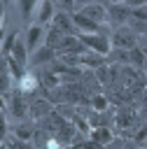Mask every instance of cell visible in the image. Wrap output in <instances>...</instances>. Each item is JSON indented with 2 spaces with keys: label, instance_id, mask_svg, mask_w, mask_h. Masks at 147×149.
Returning <instances> with one entry per match:
<instances>
[{
  "label": "cell",
  "instance_id": "cell-1",
  "mask_svg": "<svg viewBox=\"0 0 147 149\" xmlns=\"http://www.w3.org/2000/svg\"><path fill=\"white\" fill-rule=\"evenodd\" d=\"M7 112L14 119H26V114L30 112V98L19 86H14V91L7 95Z\"/></svg>",
  "mask_w": 147,
  "mask_h": 149
},
{
  "label": "cell",
  "instance_id": "cell-2",
  "mask_svg": "<svg viewBox=\"0 0 147 149\" xmlns=\"http://www.w3.org/2000/svg\"><path fill=\"white\" fill-rule=\"evenodd\" d=\"M138 33L128 26V23H124V26H117L114 30H112V35H110V42H112V49H133L135 44H138Z\"/></svg>",
  "mask_w": 147,
  "mask_h": 149
},
{
  "label": "cell",
  "instance_id": "cell-3",
  "mask_svg": "<svg viewBox=\"0 0 147 149\" xmlns=\"http://www.w3.org/2000/svg\"><path fill=\"white\" fill-rule=\"evenodd\" d=\"M82 44L89 49V51H98L103 56L110 54L112 49V42H110V33H77Z\"/></svg>",
  "mask_w": 147,
  "mask_h": 149
},
{
  "label": "cell",
  "instance_id": "cell-4",
  "mask_svg": "<svg viewBox=\"0 0 147 149\" xmlns=\"http://www.w3.org/2000/svg\"><path fill=\"white\" fill-rule=\"evenodd\" d=\"M128 19H131V7L126 2H114V0L107 2V23L112 28L128 23Z\"/></svg>",
  "mask_w": 147,
  "mask_h": 149
},
{
  "label": "cell",
  "instance_id": "cell-5",
  "mask_svg": "<svg viewBox=\"0 0 147 149\" xmlns=\"http://www.w3.org/2000/svg\"><path fill=\"white\" fill-rule=\"evenodd\" d=\"M72 23H75V28H77V33H105V23H98V21H93V19H89V16H84L79 9H75L72 12Z\"/></svg>",
  "mask_w": 147,
  "mask_h": 149
},
{
  "label": "cell",
  "instance_id": "cell-6",
  "mask_svg": "<svg viewBox=\"0 0 147 149\" xmlns=\"http://www.w3.org/2000/svg\"><path fill=\"white\" fill-rule=\"evenodd\" d=\"M56 56H58V51H56L54 47H49V44H42V47H37V49L30 54V61H28V65H33V68L49 65V63H51Z\"/></svg>",
  "mask_w": 147,
  "mask_h": 149
},
{
  "label": "cell",
  "instance_id": "cell-7",
  "mask_svg": "<svg viewBox=\"0 0 147 149\" xmlns=\"http://www.w3.org/2000/svg\"><path fill=\"white\" fill-rule=\"evenodd\" d=\"M79 12H82L84 16H89V19H93V21H98V23H107V5H105V2L91 0V2H86L84 7H79Z\"/></svg>",
  "mask_w": 147,
  "mask_h": 149
},
{
  "label": "cell",
  "instance_id": "cell-8",
  "mask_svg": "<svg viewBox=\"0 0 147 149\" xmlns=\"http://www.w3.org/2000/svg\"><path fill=\"white\" fill-rule=\"evenodd\" d=\"M44 35H47V30H44V26L42 23H33V26H28V33H26V47H28V51L33 54L37 47H42L44 44Z\"/></svg>",
  "mask_w": 147,
  "mask_h": 149
},
{
  "label": "cell",
  "instance_id": "cell-9",
  "mask_svg": "<svg viewBox=\"0 0 147 149\" xmlns=\"http://www.w3.org/2000/svg\"><path fill=\"white\" fill-rule=\"evenodd\" d=\"M54 112V105L47 95H40V98H30V116L37 121V119H44L47 114Z\"/></svg>",
  "mask_w": 147,
  "mask_h": 149
},
{
  "label": "cell",
  "instance_id": "cell-10",
  "mask_svg": "<svg viewBox=\"0 0 147 149\" xmlns=\"http://www.w3.org/2000/svg\"><path fill=\"white\" fill-rule=\"evenodd\" d=\"M7 56H12V58H16L21 65H26L28 68V56H30V51H28V47H26V37H21V35H16L14 37V42H12V49H9V54Z\"/></svg>",
  "mask_w": 147,
  "mask_h": 149
},
{
  "label": "cell",
  "instance_id": "cell-11",
  "mask_svg": "<svg viewBox=\"0 0 147 149\" xmlns=\"http://www.w3.org/2000/svg\"><path fill=\"white\" fill-rule=\"evenodd\" d=\"M49 26H54V28H58V30H63V33H70V35H75L77 33V28H75V23H72V14L70 12H61V9H56V14H54V19H51V23Z\"/></svg>",
  "mask_w": 147,
  "mask_h": 149
},
{
  "label": "cell",
  "instance_id": "cell-12",
  "mask_svg": "<svg viewBox=\"0 0 147 149\" xmlns=\"http://www.w3.org/2000/svg\"><path fill=\"white\" fill-rule=\"evenodd\" d=\"M103 63H107V56H103V54H98V51H82L79 54V65L84 68V70H96V68H100Z\"/></svg>",
  "mask_w": 147,
  "mask_h": 149
},
{
  "label": "cell",
  "instance_id": "cell-13",
  "mask_svg": "<svg viewBox=\"0 0 147 149\" xmlns=\"http://www.w3.org/2000/svg\"><path fill=\"white\" fill-rule=\"evenodd\" d=\"M54 14H56V5H54V0H40V5H37V9H35V19H37V23L49 26L51 19H54Z\"/></svg>",
  "mask_w": 147,
  "mask_h": 149
},
{
  "label": "cell",
  "instance_id": "cell-14",
  "mask_svg": "<svg viewBox=\"0 0 147 149\" xmlns=\"http://www.w3.org/2000/svg\"><path fill=\"white\" fill-rule=\"evenodd\" d=\"M112 130H110V126H98V128H91L89 130V140H91V144H98V147H107L110 142H112Z\"/></svg>",
  "mask_w": 147,
  "mask_h": 149
},
{
  "label": "cell",
  "instance_id": "cell-15",
  "mask_svg": "<svg viewBox=\"0 0 147 149\" xmlns=\"http://www.w3.org/2000/svg\"><path fill=\"white\" fill-rule=\"evenodd\" d=\"M37 5H40V0H16V7H19V14H21L23 23H30V19L35 16Z\"/></svg>",
  "mask_w": 147,
  "mask_h": 149
},
{
  "label": "cell",
  "instance_id": "cell-16",
  "mask_svg": "<svg viewBox=\"0 0 147 149\" xmlns=\"http://www.w3.org/2000/svg\"><path fill=\"white\" fill-rule=\"evenodd\" d=\"M128 63L142 70V68H145V63H147V54H145V51H142V49L135 44L133 49H128Z\"/></svg>",
  "mask_w": 147,
  "mask_h": 149
},
{
  "label": "cell",
  "instance_id": "cell-17",
  "mask_svg": "<svg viewBox=\"0 0 147 149\" xmlns=\"http://www.w3.org/2000/svg\"><path fill=\"white\" fill-rule=\"evenodd\" d=\"M89 105L93 109H110V98L103 95V93H96V95H91V102Z\"/></svg>",
  "mask_w": 147,
  "mask_h": 149
},
{
  "label": "cell",
  "instance_id": "cell-18",
  "mask_svg": "<svg viewBox=\"0 0 147 149\" xmlns=\"http://www.w3.org/2000/svg\"><path fill=\"white\" fill-rule=\"evenodd\" d=\"M35 133H37V128L33 130V126H28V123H21V126L14 130V135H16V137H21V140H26V142H28V140H30Z\"/></svg>",
  "mask_w": 147,
  "mask_h": 149
},
{
  "label": "cell",
  "instance_id": "cell-19",
  "mask_svg": "<svg viewBox=\"0 0 147 149\" xmlns=\"http://www.w3.org/2000/svg\"><path fill=\"white\" fill-rule=\"evenodd\" d=\"M7 109H0V144L5 142V137L9 135V123H7Z\"/></svg>",
  "mask_w": 147,
  "mask_h": 149
},
{
  "label": "cell",
  "instance_id": "cell-20",
  "mask_svg": "<svg viewBox=\"0 0 147 149\" xmlns=\"http://www.w3.org/2000/svg\"><path fill=\"white\" fill-rule=\"evenodd\" d=\"M128 123H133V112L131 109H121L117 114V126H128Z\"/></svg>",
  "mask_w": 147,
  "mask_h": 149
},
{
  "label": "cell",
  "instance_id": "cell-21",
  "mask_svg": "<svg viewBox=\"0 0 147 149\" xmlns=\"http://www.w3.org/2000/svg\"><path fill=\"white\" fill-rule=\"evenodd\" d=\"M54 5H56V9H61V12H70V14L77 9L75 0H54Z\"/></svg>",
  "mask_w": 147,
  "mask_h": 149
},
{
  "label": "cell",
  "instance_id": "cell-22",
  "mask_svg": "<svg viewBox=\"0 0 147 149\" xmlns=\"http://www.w3.org/2000/svg\"><path fill=\"white\" fill-rule=\"evenodd\" d=\"M131 16H133V19H145V21H147V2H145V5H138V7H131Z\"/></svg>",
  "mask_w": 147,
  "mask_h": 149
},
{
  "label": "cell",
  "instance_id": "cell-23",
  "mask_svg": "<svg viewBox=\"0 0 147 149\" xmlns=\"http://www.w3.org/2000/svg\"><path fill=\"white\" fill-rule=\"evenodd\" d=\"M135 142H138V144H147V128H142V130L135 135Z\"/></svg>",
  "mask_w": 147,
  "mask_h": 149
},
{
  "label": "cell",
  "instance_id": "cell-24",
  "mask_svg": "<svg viewBox=\"0 0 147 149\" xmlns=\"http://www.w3.org/2000/svg\"><path fill=\"white\" fill-rule=\"evenodd\" d=\"M138 47H140V49H142V51H145V54H147V33H145V35H140V37H138Z\"/></svg>",
  "mask_w": 147,
  "mask_h": 149
},
{
  "label": "cell",
  "instance_id": "cell-25",
  "mask_svg": "<svg viewBox=\"0 0 147 149\" xmlns=\"http://www.w3.org/2000/svg\"><path fill=\"white\" fill-rule=\"evenodd\" d=\"M5 7H7V5H5V2L0 0V30L5 28Z\"/></svg>",
  "mask_w": 147,
  "mask_h": 149
},
{
  "label": "cell",
  "instance_id": "cell-26",
  "mask_svg": "<svg viewBox=\"0 0 147 149\" xmlns=\"http://www.w3.org/2000/svg\"><path fill=\"white\" fill-rule=\"evenodd\" d=\"M86 2H91V0H75V5H77V9H79V7H84Z\"/></svg>",
  "mask_w": 147,
  "mask_h": 149
},
{
  "label": "cell",
  "instance_id": "cell-27",
  "mask_svg": "<svg viewBox=\"0 0 147 149\" xmlns=\"http://www.w3.org/2000/svg\"><path fill=\"white\" fill-rule=\"evenodd\" d=\"M96 2H105V5H107V2H110V0H96Z\"/></svg>",
  "mask_w": 147,
  "mask_h": 149
},
{
  "label": "cell",
  "instance_id": "cell-28",
  "mask_svg": "<svg viewBox=\"0 0 147 149\" xmlns=\"http://www.w3.org/2000/svg\"><path fill=\"white\" fill-rule=\"evenodd\" d=\"M2 2H5V5H9V2H12V0H2Z\"/></svg>",
  "mask_w": 147,
  "mask_h": 149
},
{
  "label": "cell",
  "instance_id": "cell-29",
  "mask_svg": "<svg viewBox=\"0 0 147 149\" xmlns=\"http://www.w3.org/2000/svg\"><path fill=\"white\" fill-rule=\"evenodd\" d=\"M145 72H147V63H145Z\"/></svg>",
  "mask_w": 147,
  "mask_h": 149
},
{
  "label": "cell",
  "instance_id": "cell-30",
  "mask_svg": "<svg viewBox=\"0 0 147 149\" xmlns=\"http://www.w3.org/2000/svg\"><path fill=\"white\" fill-rule=\"evenodd\" d=\"M145 2H147V0H145Z\"/></svg>",
  "mask_w": 147,
  "mask_h": 149
}]
</instances>
